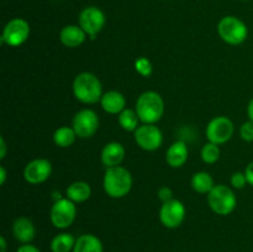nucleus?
Segmentation results:
<instances>
[{
  "mask_svg": "<svg viewBox=\"0 0 253 252\" xmlns=\"http://www.w3.org/2000/svg\"><path fill=\"white\" fill-rule=\"evenodd\" d=\"M103 187L109 197L114 199H120L130 193L132 188V175L128 172V169L121 166L106 168Z\"/></svg>",
  "mask_w": 253,
  "mask_h": 252,
  "instance_id": "1",
  "label": "nucleus"
},
{
  "mask_svg": "<svg viewBox=\"0 0 253 252\" xmlns=\"http://www.w3.org/2000/svg\"><path fill=\"white\" fill-rule=\"evenodd\" d=\"M73 94L77 100L83 104L100 103L103 96L101 82L90 72L79 73L73 81Z\"/></svg>",
  "mask_w": 253,
  "mask_h": 252,
  "instance_id": "2",
  "label": "nucleus"
},
{
  "mask_svg": "<svg viewBox=\"0 0 253 252\" xmlns=\"http://www.w3.org/2000/svg\"><path fill=\"white\" fill-rule=\"evenodd\" d=\"M135 110L142 124H156L165 114V101L157 91H145L138 96Z\"/></svg>",
  "mask_w": 253,
  "mask_h": 252,
  "instance_id": "3",
  "label": "nucleus"
},
{
  "mask_svg": "<svg viewBox=\"0 0 253 252\" xmlns=\"http://www.w3.org/2000/svg\"><path fill=\"white\" fill-rule=\"evenodd\" d=\"M217 32L222 41L232 46L244 43L249 36L246 24L236 16L222 17L217 24Z\"/></svg>",
  "mask_w": 253,
  "mask_h": 252,
  "instance_id": "4",
  "label": "nucleus"
},
{
  "mask_svg": "<svg viewBox=\"0 0 253 252\" xmlns=\"http://www.w3.org/2000/svg\"><path fill=\"white\" fill-rule=\"evenodd\" d=\"M208 204L215 214L225 216L234 211L237 205V199L231 188L219 184L215 185L208 194Z\"/></svg>",
  "mask_w": 253,
  "mask_h": 252,
  "instance_id": "5",
  "label": "nucleus"
},
{
  "mask_svg": "<svg viewBox=\"0 0 253 252\" xmlns=\"http://www.w3.org/2000/svg\"><path fill=\"white\" fill-rule=\"evenodd\" d=\"M77 216L76 203L68 198H61L56 200L49 211V219L52 225L57 229H67L74 222Z\"/></svg>",
  "mask_w": 253,
  "mask_h": 252,
  "instance_id": "6",
  "label": "nucleus"
},
{
  "mask_svg": "<svg viewBox=\"0 0 253 252\" xmlns=\"http://www.w3.org/2000/svg\"><path fill=\"white\" fill-rule=\"evenodd\" d=\"M30 36V25L26 20L12 19L5 25L1 35V42L10 47H19L27 41Z\"/></svg>",
  "mask_w": 253,
  "mask_h": 252,
  "instance_id": "7",
  "label": "nucleus"
},
{
  "mask_svg": "<svg viewBox=\"0 0 253 252\" xmlns=\"http://www.w3.org/2000/svg\"><path fill=\"white\" fill-rule=\"evenodd\" d=\"M136 143L142 150L152 152L158 150L163 143L162 131L155 124H142L133 132Z\"/></svg>",
  "mask_w": 253,
  "mask_h": 252,
  "instance_id": "8",
  "label": "nucleus"
},
{
  "mask_svg": "<svg viewBox=\"0 0 253 252\" xmlns=\"http://www.w3.org/2000/svg\"><path fill=\"white\" fill-rule=\"evenodd\" d=\"M235 132V126L232 121L226 116H216L207 126L205 135L209 142L216 145H224Z\"/></svg>",
  "mask_w": 253,
  "mask_h": 252,
  "instance_id": "9",
  "label": "nucleus"
},
{
  "mask_svg": "<svg viewBox=\"0 0 253 252\" xmlns=\"http://www.w3.org/2000/svg\"><path fill=\"white\" fill-rule=\"evenodd\" d=\"M79 26L84 30L88 36L91 39H95L96 35L103 30L105 26V15L99 7L96 6H88L83 9L79 14L78 17Z\"/></svg>",
  "mask_w": 253,
  "mask_h": 252,
  "instance_id": "10",
  "label": "nucleus"
},
{
  "mask_svg": "<svg viewBox=\"0 0 253 252\" xmlns=\"http://www.w3.org/2000/svg\"><path fill=\"white\" fill-rule=\"evenodd\" d=\"M72 127L77 136L81 138H89L95 135L99 128V118L91 109H83L78 111L73 118Z\"/></svg>",
  "mask_w": 253,
  "mask_h": 252,
  "instance_id": "11",
  "label": "nucleus"
},
{
  "mask_svg": "<svg viewBox=\"0 0 253 252\" xmlns=\"http://www.w3.org/2000/svg\"><path fill=\"white\" fill-rule=\"evenodd\" d=\"M185 219V207L180 200L172 199L163 203L160 209V220L167 229H177Z\"/></svg>",
  "mask_w": 253,
  "mask_h": 252,
  "instance_id": "12",
  "label": "nucleus"
},
{
  "mask_svg": "<svg viewBox=\"0 0 253 252\" xmlns=\"http://www.w3.org/2000/svg\"><path fill=\"white\" fill-rule=\"evenodd\" d=\"M52 173V165L46 158H36L26 165L24 178L30 184H41L46 182Z\"/></svg>",
  "mask_w": 253,
  "mask_h": 252,
  "instance_id": "13",
  "label": "nucleus"
},
{
  "mask_svg": "<svg viewBox=\"0 0 253 252\" xmlns=\"http://www.w3.org/2000/svg\"><path fill=\"white\" fill-rule=\"evenodd\" d=\"M126 155V151L120 142H109L101 150L100 160L106 168L120 166Z\"/></svg>",
  "mask_w": 253,
  "mask_h": 252,
  "instance_id": "14",
  "label": "nucleus"
},
{
  "mask_svg": "<svg viewBox=\"0 0 253 252\" xmlns=\"http://www.w3.org/2000/svg\"><path fill=\"white\" fill-rule=\"evenodd\" d=\"M88 35L84 32L79 25H67L59 32V40H61L62 44L69 48H77V47L82 46L85 41Z\"/></svg>",
  "mask_w": 253,
  "mask_h": 252,
  "instance_id": "15",
  "label": "nucleus"
},
{
  "mask_svg": "<svg viewBox=\"0 0 253 252\" xmlns=\"http://www.w3.org/2000/svg\"><path fill=\"white\" fill-rule=\"evenodd\" d=\"M12 235L22 245L30 244L35 239V235H36L34 222L26 216L17 217L14 224H12Z\"/></svg>",
  "mask_w": 253,
  "mask_h": 252,
  "instance_id": "16",
  "label": "nucleus"
},
{
  "mask_svg": "<svg viewBox=\"0 0 253 252\" xmlns=\"http://www.w3.org/2000/svg\"><path fill=\"white\" fill-rule=\"evenodd\" d=\"M100 105L108 114H120L126 109V99L123 93L118 90H110L103 94L100 99Z\"/></svg>",
  "mask_w": 253,
  "mask_h": 252,
  "instance_id": "17",
  "label": "nucleus"
},
{
  "mask_svg": "<svg viewBox=\"0 0 253 252\" xmlns=\"http://www.w3.org/2000/svg\"><path fill=\"white\" fill-rule=\"evenodd\" d=\"M188 146L184 141H175L166 153V161L172 168H180L188 161Z\"/></svg>",
  "mask_w": 253,
  "mask_h": 252,
  "instance_id": "18",
  "label": "nucleus"
},
{
  "mask_svg": "<svg viewBox=\"0 0 253 252\" xmlns=\"http://www.w3.org/2000/svg\"><path fill=\"white\" fill-rule=\"evenodd\" d=\"M104 247L100 239L95 235L84 234L77 239L73 252H103Z\"/></svg>",
  "mask_w": 253,
  "mask_h": 252,
  "instance_id": "19",
  "label": "nucleus"
},
{
  "mask_svg": "<svg viewBox=\"0 0 253 252\" xmlns=\"http://www.w3.org/2000/svg\"><path fill=\"white\" fill-rule=\"evenodd\" d=\"M66 195L73 203H84L90 198L91 188L90 185L83 180L74 182L67 188Z\"/></svg>",
  "mask_w": 253,
  "mask_h": 252,
  "instance_id": "20",
  "label": "nucleus"
},
{
  "mask_svg": "<svg viewBox=\"0 0 253 252\" xmlns=\"http://www.w3.org/2000/svg\"><path fill=\"white\" fill-rule=\"evenodd\" d=\"M192 187L200 194H209L215 187L214 179L208 172H197L192 177Z\"/></svg>",
  "mask_w": 253,
  "mask_h": 252,
  "instance_id": "21",
  "label": "nucleus"
},
{
  "mask_svg": "<svg viewBox=\"0 0 253 252\" xmlns=\"http://www.w3.org/2000/svg\"><path fill=\"white\" fill-rule=\"evenodd\" d=\"M77 239L68 232H61L56 235L51 241V251L52 252H73L74 245Z\"/></svg>",
  "mask_w": 253,
  "mask_h": 252,
  "instance_id": "22",
  "label": "nucleus"
},
{
  "mask_svg": "<svg viewBox=\"0 0 253 252\" xmlns=\"http://www.w3.org/2000/svg\"><path fill=\"white\" fill-rule=\"evenodd\" d=\"M78 137L76 133V131L73 130V127H69V126H62V127L57 128L53 133V142L56 143V146L61 148H67L71 147L74 143L76 138Z\"/></svg>",
  "mask_w": 253,
  "mask_h": 252,
  "instance_id": "23",
  "label": "nucleus"
},
{
  "mask_svg": "<svg viewBox=\"0 0 253 252\" xmlns=\"http://www.w3.org/2000/svg\"><path fill=\"white\" fill-rule=\"evenodd\" d=\"M138 121L140 119L135 109H125L119 114V124L124 130L128 132H132V131L135 132L136 128L138 127Z\"/></svg>",
  "mask_w": 253,
  "mask_h": 252,
  "instance_id": "24",
  "label": "nucleus"
},
{
  "mask_svg": "<svg viewBox=\"0 0 253 252\" xmlns=\"http://www.w3.org/2000/svg\"><path fill=\"white\" fill-rule=\"evenodd\" d=\"M220 148L219 145L212 142H208L203 146L202 148V160L208 165H212V163L217 162L220 158Z\"/></svg>",
  "mask_w": 253,
  "mask_h": 252,
  "instance_id": "25",
  "label": "nucleus"
},
{
  "mask_svg": "<svg viewBox=\"0 0 253 252\" xmlns=\"http://www.w3.org/2000/svg\"><path fill=\"white\" fill-rule=\"evenodd\" d=\"M135 69L138 74H141L142 77H150L152 74L153 67L151 63L150 59L145 58V57H141V58L136 59L135 62Z\"/></svg>",
  "mask_w": 253,
  "mask_h": 252,
  "instance_id": "26",
  "label": "nucleus"
},
{
  "mask_svg": "<svg viewBox=\"0 0 253 252\" xmlns=\"http://www.w3.org/2000/svg\"><path fill=\"white\" fill-rule=\"evenodd\" d=\"M240 136L244 141L252 142L253 141V121L249 120L244 123L240 127Z\"/></svg>",
  "mask_w": 253,
  "mask_h": 252,
  "instance_id": "27",
  "label": "nucleus"
},
{
  "mask_svg": "<svg viewBox=\"0 0 253 252\" xmlns=\"http://www.w3.org/2000/svg\"><path fill=\"white\" fill-rule=\"evenodd\" d=\"M230 182H231V185L234 188H236V189H242V188H245V185L249 184L247 183V178H246V174H245V172H235L234 174L231 175V179H230Z\"/></svg>",
  "mask_w": 253,
  "mask_h": 252,
  "instance_id": "28",
  "label": "nucleus"
},
{
  "mask_svg": "<svg viewBox=\"0 0 253 252\" xmlns=\"http://www.w3.org/2000/svg\"><path fill=\"white\" fill-rule=\"evenodd\" d=\"M158 198H160V200L162 203H166V202H169V200L173 199V192L170 188L168 187H162L158 189Z\"/></svg>",
  "mask_w": 253,
  "mask_h": 252,
  "instance_id": "29",
  "label": "nucleus"
},
{
  "mask_svg": "<svg viewBox=\"0 0 253 252\" xmlns=\"http://www.w3.org/2000/svg\"><path fill=\"white\" fill-rule=\"evenodd\" d=\"M16 252H41L36 246L31 244H24L17 249Z\"/></svg>",
  "mask_w": 253,
  "mask_h": 252,
  "instance_id": "30",
  "label": "nucleus"
},
{
  "mask_svg": "<svg viewBox=\"0 0 253 252\" xmlns=\"http://www.w3.org/2000/svg\"><path fill=\"white\" fill-rule=\"evenodd\" d=\"M245 174H246L247 183L253 187V161L251 163H249V166L246 167V169H245Z\"/></svg>",
  "mask_w": 253,
  "mask_h": 252,
  "instance_id": "31",
  "label": "nucleus"
},
{
  "mask_svg": "<svg viewBox=\"0 0 253 252\" xmlns=\"http://www.w3.org/2000/svg\"><path fill=\"white\" fill-rule=\"evenodd\" d=\"M0 148H1V151H0V158L4 160L5 156H6V143H5V140L2 136L0 137Z\"/></svg>",
  "mask_w": 253,
  "mask_h": 252,
  "instance_id": "32",
  "label": "nucleus"
},
{
  "mask_svg": "<svg viewBox=\"0 0 253 252\" xmlns=\"http://www.w3.org/2000/svg\"><path fill=\"white\" fill-rule=\"evenodd\" d=\"M6 169L4 167H0V184L4 185L5 184V180H6Z\"/></svg>",
  "mask_w": 253,
  "mask_h": 252,
  "instance_id": "33",
  "label": "nucleus"
},
{
  "mask_svg": "<svg viewBox=\"0 0 253 252\" xmlns=\"http://www.w3.org/2000/svg\"><path fill=\"white\" fill-rule=\"evenodd\" d=\"M247 115H249L250 120L253 121V98L249 103V106H247Z\"/></svg>",
  "mask_w": 253,
  "mask_h": 252,
  "instance_id": "34",
  "label": "nucleus"
},
{
  "mask_svg": "<svg viewBox=\"0 0 253 252\" xmlns=\"http://www.w3.org/2000/svg\"><path fill=\"white\" fill-rule=\"evenodd\" d=\"M0 247H1L0 252H6V240H5L4 236L0 237Z\"/></svg>",
  "mask_w": 253,
  "mask_h": 252,
  "instance_id": "35",
  "label": "nucleus"
}]
</instances>
